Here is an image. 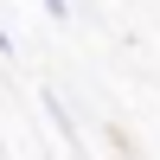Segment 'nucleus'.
<instances>
[{"label": "nucleus", "instance_id": "1", "mask_svg": "<svg viewBox=\"0 0 160 160\" xmlns=\"http://www.w3.org/2000/svg\"><path fill=\"white\" fill-rule=\"evenodd\" d=\"M38 7H45L51 19H64V13H71V0H38Z\"/></svg>", "mask_w": 160, "mask_h": 160}]
</instances>
